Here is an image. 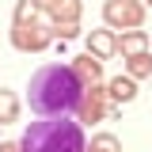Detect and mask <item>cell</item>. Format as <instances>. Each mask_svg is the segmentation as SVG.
Instances as JSON below:
<instances>
[{
    "label": "cell",
    "mask_w": 152,
    "mask_h": 152,
    "mask_svg": "<svg viewBox=\"0 0 152 152\" xmlns=\"http://www.w3.org/2000/svg\"><path fill=\"white\" fill-rule=\"evenodd\" d=\"M114 50H118V42H114L110 31H91V34H88V53H95V57H110Z\"/></svg>",
    "instance_id": "5"
},
{
    "label": "cell",
    "mask_w": 152,
    "mask_h": 152,
    "mask_svg": "<svg viewBox=\"0 0 152 152\" xmlns=\"http://www.w3.org/2000/svg\"><path fill=\"white\" fill-rule=\"evenodd\" d=\"M129 72H133V76H152V57L145 53V50L129 57Z\"/></svg>",
    "instance_id": "11"
},
{
    "label": "cell",
    "mask_w": 152,
    "mask_h": 152,
    "mask_svg": "<svg viewBox=\"0 0 152 152\" xmlns=\"http://www.w3.org/2000/svg\"><path fill=\"white\" fill-rule=\"evenodd\" d=\"M145 42H148V38H145V31H129V34L122 38V50H126V53H141V50H145Z\"/></svg>",
    "instance_id": "12"
},
{
    "label": "cell",
    "mask_w": 152,
    "mask_h": 152,
    "mask_svg": "<svg viewBox=\"0 0 152 152\" xmlns=\"http://www.w3.org/2000/svg\"><path fill=\"white\" fill-rule=\"evenodd\" d=\"M148 4H152V0H148Z\"/></svg>",
    "instance_id": "14"
},
{
    "label": "cell",
    "mask_w": 152,
    "mask_h": 152,
    "mask_svg": "<svg viewBox=\"0 0 152 152\" xmlns=\"http://www.w3.org/2000/svg\"><path fill=\"white\" fill-rule=\"evenodd\" d=\"M103 15L110 27H141V19H145V8L137 4V0H107L103 4Z\"/></svg>",
    "instance_id": "3"
},
{
    "label": "cell",
    "mask_w": 152,
    "mask_h": 152,
    "mask_svg": "<svg viewBox=\"0 0 152 152\" xmlns=\"http://www.w3.org/2000/svg\"><path fill=\"white\" fill-rule=\"evenodd\" d=\"M72 69L80 72V80H84V84H95V80L103 76V65H99V57H95V53L76 57V65H72Z\"/></svg>",
    "instance_id": "6"
},
{
    "label": "cell",
    "mask_w": 152,
    "mask_h": 152,
    "mask_svg": "<svg viewBox=\"0 0 152 152\" xmlns=\"http://www.w3.org/2000/svg\"><path fill=\"white\" fill-rule=\"evenodd\" d=\"M91 152H122V145L114 133H99V137H91Z\"/></svg>",
    "instance_id": "10"
},
{
    "label": "cell",
    "mask_w": 152,
    "mask_h": 152,
    "mask_svg": "<svg viewBox=\"0 0 152 152\" xmlns=\"http://www.w3.org/2000/svg\"><path fill=\"white\" fill-rule=\"evenodd\" d=\"M19 152H88V145H84L80 122H72L69 114H61V118L31 122L27 133H23V141H19Z\"/></svg>",
    "instance_id": "2"
},
{
    "label": "cell",
    "mask_w": 152,
    "mask_h": 152,
    "mask_svg": "<svg viewBox=\"0 0 152 152\" xmlns=\"http://www.w3.org/2000/svg\"><path fill=\"white\" fill-rule=\"evenodd\" d=\"M15 114H19V99L0 88V122H15Z\"/></svg>",
    "instance_id": "9"
},
{
    "label": "cell",
    "mask_w": 152,
    "mask_h": 152,
    "mask_svg": "<svg viewBox=\"0 0 152 152\" xmlns=\"http://www.w3.org/2000/svg\"><path fill=\"white\" fill-rule=\"evenodd\" d=\"M31 110L42 118H61V114L80 110L84 99V80L72 65H42L31 76Z\"/></svg>",
    "instance_id": "1"
},
{
    "label": "cell",
    "mask_w": 152,
    "mask_h": 152,
    "mask_svg": "<svg viewBox=\"0 0 152 152\" xmlns=\"http://www.w3.org/2000/svg\"><path fill=\"white\" fill-rule=\"evenodd\" d=\"M133 95H137V88H133L129 76H118V80H110V99H118V103H129Z\"/></svg>",
    "instance_id": "8"
},
{
    "label": "cell",
    "mask_w": 152,
    "mask_h": 152,
    "mask_svg": "<svg viewBox=\"0 0 152 152\" xmlns=\"http://www.w3.org/2000/svg\"><path fill=\"white\" fill-rule=\"evenodd\" d=\"M50 38H53V34H50L46 27H38V23H31V27H27V19H19L12 42H15L19 50H42V46H50Z\"/></svg>",
    "instance_id": "4"
},
{
    "label": "cell",
    "mask_w": 152,
    "mask_h": 152,
    "mask_svg": "<svg viewBox=\"0 0 152 152\" xmlns=\"http://www.w3.org/2000/svg\"><path fill=\"white\" fill-rule=\"evenodd\" d=\"M0 152H19V145H0Z\"/></svg>",
    "instance_id": "13"
},
{
    "label": "cell",
    "mask_w": 152,
    "mask_h": 152,
    "mask_svg": "<svg viewBox=\"0 0 152 152\" xmlns=\"http://www.w3.org/2000/svg\"><path fill=\"white\" fill-rule=\"evenodd\" d=\"M99 114H103V99H99V91L91 88V95L84 91V99H80V118H84V122H95Z\"/></svg>",
    "instance_id": "7"
}]
</instances>
